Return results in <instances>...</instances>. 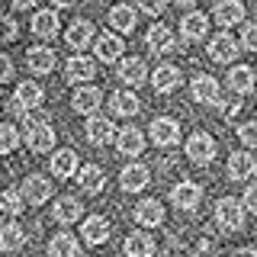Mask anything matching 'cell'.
<instances>
[{"instance_id": "cb8c5ba5", "label": "cell", "mask_w": 257, "mask_h": 257, "mask_svg": "<svg viewBox=\"0 0 257 257\" xmlns=\"http://www.w3.org/2000/svg\"><path fill=\"white\" fill-rule=\"evenodd\" d=\"M32 32L39 39H55L58 36V13L55 10H39L32 16Z\"/></svg>"}, {"instance_id": "f6af8a7d", "label": "cell", "mask_w": 257, "mask_h": 257, "mask_svg": "<svg viewBox=\"0 0 257 257\" xmlns=\"http://www.w3.org/2000/svg\"><path fill=\"white\" fill-rule=\"evenodd\" d=\"M238 112H241V96L235 93V100H231V103H228V106H225V119H235V116H238Z\"/></svg>"}, {"instance_id": "f546056e", "label": "cell", "mask_w": 257, "mask_h": 257, "mask_svg": "<svg viewBox=\"0 0 257 257\" xmlns=\"http://www.w3.org/2000/svg\"><path fill=\"white\" fill-rule=\"evenodd\" d=\"M77 238L68 235V231H58L52 241H48V257H77Z\"/></svg>"}, {"instance_id": "681fc988", "label": "cell", "mask_w": 257, "mask_h": 257, "mask_svg": "<svg viewBox=\"0 0 257 257\" xmlns=\"http://www.w3.org/2000/svg\"><path fill=\"white\" fill-rule=\"evenodd\" d=\"M77 0H52V7H58V10H64V7H74Z\"/></svg>"}, {"instance_id": "8992f818", "label": "cell", "mask_w": 257, "mask_h": 257, "mask_svg": "<svg viewBox=\"0 0 257 257\" xmlns=\"http://www.w3.org/2000/svg\"><path fill=\"white\" fill-rule=\"evenodd\" d=\"M20 193H23V199H26L29 206H42L45 199L52 196V183H48L45 177H39V174H29L26 180H23Z\"/></svg>"}, {"instance_id": "b9f144b4", "label": "cell", "mask_w": 257, "mask_h": 257, "mask_svg": "<svg viewBox=\"0 0 257 257\" xmlns=\"http://www.w3.org/2000/svg\"><path fill=\"white\" fill-rule=\"evenodd\" d=\"M241 45L251 48V52H257V23H247L244 32H241Z\"/></svg>"}, {"instance_id": "ffe728a7", "label": "cell", "mask_w": 257, "mask_h": 257, "mask_svg": "<svg viewBox=\"0 0 257 257\" xmlns=\"http://www.w3.org/2000/svg\"><path fill=\"white\" fill-rule=\"evenodd\" d=\"M80 231H84V241L87 244H103L109 241V222L103 215H90V219L80 222Z\"/></svg>"}, {"instance_id": "836d02e7", "label": "cell", "mask_w": 257, "mask_h": 257, "mask_svg": "<svg viewBox=\"0 0 257 257\" xmlns=\"http://www.w3.org/2000/svg\"><path fill=\"white\" fill-rule=\"evenodd\" d=\"M109 109H112V116L125 119V116H135V112L142 109V103H139V96H135V93H112Z\"/></svg>"}, {"instance_id": "7402d4cb", "label": "cell", "mask_w": 257, "mask_h": 257, "mask_svg": "<svg viewBox=\"0 0 257 257\" xmlns=\"http://www.w3.org/2000/svg\"><path fill=\"white\" fill-rule=\"evenodd\" d=\"M116 74H119V80H122V84L139 87L142 80L148 77V71H145V61H142V58H122V61H119V68H116Z\"/></svg>"}, {"instance_id": "d590c367", "label": "cell", "mask_w": 257, "mask_h": 257, "mask_svg": "<svg viewBox=\"0 0 257 257\" xmlns=\"http://www.w3.org/2000/svg\"><path fill=\"white\" fill-rule=\"evenodd\" d=\"M23 206H26V199H23V193H20V190H4V193H0V212H7V215H20V212H23Z\"/></svg>"}, {"instance_id": "74e56055", "label": "cell", "mask_w": 257, "mask_h": 257, "mask_svg": "<svg viewBox=\"0 0 257 257\" xmlns=\"http://www.w3.org/2000/svg\"><path fill=\"white\" fill-rule=\"evenodd\" d=\"M16 36H20L16 20H13V16H0V45H4V42H13Z\"/></svg>"}, {"instance_id": "bcb514c9", "label": "cell", "mask_w": 257, "mask_h": 257, "mask_svg": "<svg viewBox=\"0 0 257 257\" xmlns=\"http://www.w3.org/2000/svg\"><path fill=\"white\" fill-rule=\"evenodd\" d=\"M36 4H39V0H13L16 10H29V7H36Z\"/></svg>"}, {"instance_id": "3957f363", "label": "cell", "mask_w": 257, "mask_h": 257, "mask_svg": "<svg viewBox=\"0 0 257 257\" xmlns=\"http://www.w3.org/2000/svg\"><path fill=\"white\" fill-rule=\"evenodd\" d=\"M215 139L209 132H193L190 139H187V155L190 161H196V164H209V161L215 158Z\"/></svg>"}, {"instance_id": "6da1fadb", "label": "cell", "mask_w": 257, "mask_h": 257, "mask_svg": "<svg viewBox=\"0 0 257 257\" xmlns=\"http://www.w3.org/2000/svg\"><path fill=\"white\" fill-rule=\"evenodd\" d=\"M26 145L36 155H45V151H52V145H55V128L48 125V119L39 112L36 119L26 112Z\"/></svg>"}, {"instance_id": "9c48e42d", "label": "cell", "mask_w": 257, "mask_h": 257, "mask_svg": "<svg viewBox=\"0 0 257 257\" xmlns=\"http://www.w3.org/2000/svg\"><path fill=\"white\" fill-rule=\"evenodd\" d=\"M206 32H209V16H206V13L190 10V13L180 20V36H183V42H199V39H206Z\"/></svg>"}, {"instance_id": "52a82bcc", "label": "cell", "mask_w": 257, "mask_h": 257, "mask_svg": "<svg viewBox=\"0 0 257 257\" xmlns=\"http://www.w3.org/2000/svg\"><path fill=\"white\" fill-rule=\"evenodd\" d=\"M199 199H203V190H199L196 183H190V180L177 183V187L171 190V203L180 209V212H193V209L199 206Z\"/></svg>"}, {"instance_id": "5b68a950", "label": "cell", "mask_w": 257, "mask_h": 257, "mask_svg": "<svg viewBox=\"0 0 257 257\" xmlns=\"http://www.w3.org/2000/svg\"><path fill=\"white\" fill-rule=\"evenodd\" d=\"M151 142L161 145V148H167V145H177L180 142V125H177V119H167V116H158L155 122L148 128Z\"/></svg>"}, {"instance_id": "f35d334b", "label": "cell", "mask_w": 257, "mask_h": 257, "mask_svg": "<svg viewBox=\"0 0 257 257\" xmlns=\"http://www.w3.org/2000/svg\"><path fill=\"white\" fill-rule=\"evenodd\" d=\"M238 139H241V145H247V148H257V119L254 122H244L238 128Z\"/></svg>"}, {"instance_id": "ac0fdd59", "label": "cell", "mask_w": 257, "mask_h": 257, "mask_svg": "<svg viewBox=\"0 0 257 257\" xmlns=\"http://www.w3.org/2000/svg\"><path fill=\"white\" fill-rule=\"evenodd\" d=\"M135 222L145 225V228H158V225L164 222V206H161L158 199H142V203L135 206Z\"/></svg>"}, {"instance_id": "7a4b0ae2", "label": "cell", "mask_w": 257, "mask_h": 257, "mask_svg": "<svg viewBox=\"0 0 257 257\" xmlns=\"http://www.w3.org/2000/svg\"><path fill=\"white\" fill-rule=\"evenodd\" d=\"M215 222L225 231H241L244 228V203H238L235 196H222L215 203Z\"/></svg>"}, {"instance_id": "60d3db41", "label": "cell", "mask_w": 257, "mask_h": 257, "mask_svg": "<svg viewBox=\"0 0 257 257\" xmlns=\"http://www.w3.org/2000/svg\"><path fill=\"white\" fill-rule=\"evenodd\" d=\"M167 7V0H139V10L148 13V16H161Z\"/></svg>"}, {"instance_id": "277c9868", "label": "cell", "mask_w": 257, "mask_h": 257, "mask_svg": "<svg viewBox=\"0 0 257 257\" xmlns=\"http://www.w3.org/2000/svg\"><path fill=\"white\" fill-rule=\"evenodd\" d=\"M100 103H103V90L100 87H90V84H80L74 96H71V109L74 112H87V116H93L96 109H100Z\"/></svg>"}, {"instance_id": "e0dca14e", "label": "cell", "mask_w": 257, "mask_h": 257, "mask_svg": "<svg viewBox=\"0 0 257 257\" xmlns=\"http://www.w3.org/2000/svg\"><path fill=\"white\" fill-rule=\"evenodd\" d=\"M93 74H96V64L90 58H84V55H74V58H68V64H64V77H68L71 84L93 80Z\"/></svg>"}, {"instance_id": "d6986e66", "label": "cell", "mask_w": 257, "mask_h": 257, "mask_svg": "<svg viewBox=\"0 0 257 257\" xmlns=\"http://www.w3.org/2000/svg\"><path fill=\"white\" fill-rule=\"evenodd\" d=\"M122 251L128 257H155L158 244H155V238H151L148 231H132V235L125 238V247H122Z\"/></svg>"}, {"instance_id": "5bb4252c", "label": "cell", "mask_w": 257, "mask_h": 257, "mask_svg": "<svg viewBox=\"0 0 257 257\" xmlns=\"http://www.w3.org/2000/svg\"><path fill=\"white\" fill-rule=\"evenodd\" d=\"M148 180H151V174H148V167L145 164H128L122 167V174H119V187H122L125 193H139L148 187Z\"/></svg>"}, {"instance_id": "2e32d148", "label": "cell", "mask_w": 257, "mask_h": 257, "mask_svg": "<svg viewBox=\"0 0 257 257\" xmlns=\"http://www.w3.org/2000/svg\"><path fill=\"white\" fill-rule=\"evenodd\" d=\"M190 93L196 103H219V80L209 74H196L190 84Z\"/></svg>"}, {"instance_id": "7dc6e473", "label": "cell", "mask_w": 257, "mask_h": 257, "mask_svg": "<svg viewBox=\"0 0 257 257\" xmlns=\"http://www.w3.org/2000/svg\"><path fill=\"white\" fill-rule=\"evenodd\" d=\"M231 257H257V251H254V247H238Z\"/></svg>"}, {"instance_id": "d4e9b609", "label": "cell", "mask_w": 257, "mask_h": 257, "mask_svg": "<svg viewBox=\"0 0 257 257\" xmlns=\"http://www.w3.org/2000/svg\"><path fill=\"white\" fill-rule=\"evenodd\" d=\"M26 61H29L32 74H48V71L55 68V52H52V48H45V45H36V48H29V52H26Z\"/></svg>"}, {"instance_id": "9a60e30c", "label": "cell", "mask_w": 257, "mask_h": 257, "mask_svg": "<svg viewBox=\"0 0 257 257\" xmlns=\"http://www.w3.org/2000/svg\"><path fill=\"white\" fill-rule=\"evenodd\" d=\"M93 48H96V58H100V61H119V58H122L125 42L119 36H112V32H103V36L93 39Z\"/></svg>"}, {"instance_id": "30bf717a", "label": "cell", "mask_w": 257, "mask_h": 257, "mask_svg": "<svg viewBox=\"0 0 257 257\" xmlns=\"http://www.w3.org/2000/svg\"><path fill=\"white\" fill-rule=\"evenodd\" d=\"M77 187L84 193H90V196H96V193H103V187H106V174L100 171V164H84L77 167Z\"/></svg>"}, {"instance_id": "8d00e7d4", "label": "cell", "mask_w": 257, "mask_h": 257, "mask_svg": "<svg viewBox=\"0 0 257 257\" xmlns=\"http://www.w3.org/2000/svg\"><path fill=\"white\" fill-rule=\"evenodd\" d=\"M16 145H20V132H16V125L4 122V125H0V155L16 151Z\"/></svg>"}, {"instance_id": "d6a6232c", "label": "cell", "mask_w": 257, "mask_h": 257, "mask_svg": "<svg viewBox=\"0 0 257 257\" xmlns=\"http://www.w3.org/2000/svg\"><path fill=\"white\" fill-rule=\"evenodd\" d=\"M68 45L71 48H87L93 42V23H87V20H77V23H71V29H68Z\"/></svg>"}, {"instance_id": "484cf974", "label": "cell", "mask_w": 257, "mask_h": 257, "mask_svg": "<svg viewBox=\"0 0 257 257\" xmlns=\"http://www.w3.org/2000/svg\"><path fill=\"white\" fill-rule=\"evenodd\" d=\"M148 48L155 55H164V52H171L174 48V32L164 26V23H155V26L148 29Z\"/></svg>"}, {"instance_id": "c3c4849f", "label": "cell", "mask_w": 257, "mask_h": 257, "mask_svg": "<svg viewBox=\"0 0 257 257\" xmlns=\"http://www.w3.org/2000/svg\"><path fill=\"white\" fill-rule=\"evenodd\" d=\"M174 4H177V7H180V10H193V7H196V4H199V0H174Z\"/></svg>"}, {"instance_id": "4dcf8cb0", "label": "cell", "mask_w": 257, "mask_h": 257, "mask_svg": "<svg viewBox=\"0 0 257 257\" xmlns=\"http://www.w3.org/2000/svg\"><path fill=\"white\" fill-rule=\"evenodd\" d=\"M26 244V228L16 222H7L4 228H0V247L4 251H20V247Z\"/></svg>"}, {"instance_id": "7bdbcfd3", "label": "cell", "mask_w": 257, "mask_h": 257, "mask_svg": "<svg viewBox=\"0 0 257 257\" xmlns=\"http://www.w3.org/2000/svg\"><path fill=\"white\" fill-rule=\"evenodd\" d=\"M241 203H244L247 212H257V183H251V187L244 190V199H241Z\"/></svg>"}, {"instance_id": "ba28073f", "label": "cell", "mask_w": 257, "mask_h": 257, "mask_svg": "<svg viewBox=\"0 0 257 257\" xmlns=\"http://www.w3.org/2000/svg\"><path fill=\"white\" fill-rule=\"evenodd\" d=\"M209 58L212 61H235L238 58V39L228 36V32H219V36H212V42H209Z\"/></svg>"}, {"instance_id": "ab89813d", "label": "cell", "mask_w": 257, "mask_h": 257, "mask_svg": "<svg viewBox=\"0 0 257 257\" xmlns=\"http://www.w3.org/2000/svg\"><path fill=\"white\" fill-rule=\"evenodd\" d=\"M193 257H215V241L212 238H199L193 244Z\"/></svg>"}, {"instance_id": "f1b7e54d", "label": "cell", "mask_w": 257, "mask_h": 257, "mask_svg": "<svg viewBox=\"0 0 257 257\" xmlns=\"http://www.w3.org/2000/svg\"><path fill=\"white\" fill-rule=\"evenodd\" d=\"M16 100L23 103L26 112H32V109H39L45 103V90L39 84H32V80H26V84H20V90H16Z\"/></svg>"}, {"instance_id": "7c38bea8", "label": "cell", "mask_w": 257, "mask_h": 257, "mask_svg": "<svg viewBox=\"0 0 257 257\" xmlns=\"http://www.w3.org/2000/svg\"><path fill=\"white\" fill-rule=\"evenodd\" d=\"M87 142L96 145V148H103V145L116 142V128H112V122L106 116H93L87 119Z\"/></svg>"}, {"instance_id": "4fadbf2b", "label": "cell", "mask_w": 257, "mask_h": 257, "mask_svg": "<svg viewBox=\"0 0 257 257\" xmlns=\"http://www.w3.org/2000/svg\"><path fill=\"white\" fill-rule=\"evenodd\" d=\"M116 148H119V155L135 158V155H142V151H145V135L135 125H125L122 132H116Z\"/></svg>"}, {"instance_id": "83f0119b", "label": "cell", "mask_w": 257, "mask_h": 257, "mask_svg": "<svg viewBox=\"0 0 257 257\" xmlns=\"http://www.w3.org/2000/svg\"><path fill=\"white\" fill-rule=\"evenodd\" d=\"M228 87H231V93H251L254 90V71L247 68V64H238V68H231L228 71Z\"/></svg>"}, {"instance_id": "44dd1931", "label": "cell", "mask_w": 257, "mask_h": 257, "mask_svg": "<svg viewBox=\"0 0 257 257\" xmlns=\"http://www.w3.org/2000/svg\"><path fill=\"white\" fill-rule=\"evenodd\" d=\"M77 155L71 148H61V151H55L52 155V174L58 177V180H68V177H74L77 174Z\"/></svg>"}, {"instance_id": "8fae6325", "label": "cell", "mask_w": 257, "mask_h": 257, "mask_svg": "<svg viewBox=\"0 0 257 257\" xmlns=\"http://www.w3.org/2000/svg\"><path fill=\"white\" fill-rule=\"evenodd\" d=\"M212 20L219 23L222 29L235 26V23L244 20V4H241V0H219V4L212 7Z\"/></svg>"}, {"instance_id": "4316f807", "label": "cell", "mask_w": 257, "mask_h": 257, "mask_svg": "<svg viewBox=\"0 0 257 257\" xmlns=\"http://www.w3.org/2000/svg\"><path fill=\"white\" fill-rule=\"evenodd\" d=\"M254 171H257V164L247 151H235V155L228 158V177L231 180H247Z\"/></svg>"}, {"instance_id": "ee69618b", "label": "cell", "mask_w": 257, "mask_h": 257, "mask_svg": "<svg viewBox=\"0 0 257 257\" xmlns=\"http://www.w3.org/2000/svg\"><path fill=\"white\" fill-rule=\"evenodd\" d=\"M10 77H13V61L7 55H0V84H7Z\"/></svg>"}, {"instance_id": "603a6c76", "label": "cell", "mask_w": 257, "mask_h": 257, "mask_svg": "<svg viewBox=\"0 0 257 257\" xmlns=\"http://www.w3.org/2000/svg\"><path fill=\"white\" fill-rule=\"evenodd\" d=\"M151 84H155L158 93H171L180 87V68L177 64H161V68L155 71V77H151Z\"/></svg>"}, {"instance_id": "e575fe53", "label": "cell", "mask_w": 257, "mask_h": 257, "mask_svg": "<svg viewBox=\"0 0 257 257\" xmlns=\"http://www.w3.org/2000/svg\"><path fill=\"white\" fill-rule=\"evenodd\" d=\"M80 212H84V209H80V203L74 196H61L58 203H55V209H52V215H55V222H77L80 219Z\"/></svg>"}, {"instance_id": "1f68e13d", "label": "cell", "mask_w": 257, "mask_h": 257, "mask_svg": "<svg viewBox=\"0 0 257 257\" xmlns=\"http://www.w3.org/2000/svg\"><path fill=\"white\" fill-rule=\"evenodd\" d=\"M135 10L132 7H125V4H116V7H109V26L112 29H119V32H132L135 29Z\"/></svg>"}]
</instances>
